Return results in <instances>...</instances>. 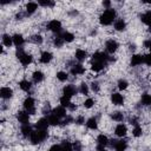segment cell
Segmentation results:
<instances>
[{
    "mask_svg": "<svg viewBox=\"0 0 151 151\" xmlns=\"http://www.w3.org/2000/svg\"><path fill=\"white\" fill-rule=\"evenodd\" d=\"M116 17H117V12L113 9V8H109V9H105L100 17H99V21L101 25L104 26H109L111 25L112 22L116 21Z\"/></svg>",
    "mask_w": 151,
    "mask_h": 151,
    "instance_id": "obj_1",
    "label": "cell"
},
{
    "mask_svg": "<svg viewBox=\"0 0 151 151\" xmlns=\"http://www.w3.org/2000/svg\"><path fill=\"white\" fill-rule=\"evenodd\" d=\"M47 138V130H34L29 137V140L33 145L42 143Z\"/></svg>",
    "mask_w": 151,
    "mask_h": 151,
    "instance_id": "obj_2",
    "label": "cell"
},
{
    "mask_svg": "<svg viewBox=\"0 0 151 151\" xmlns=\"http://www.w3.org/2000/svg\"><path fill=\"white\" fill-rule=\"evenodd\" d=\"M17 58H18V60L21 63V65H24V66L29 65V64L32 63V60H33L32 55L28 54V53H26V52L22 51L21 48L17 51Z\"/></svg>",
    "mask_w": 151,
    "mask_h": 151,
    "instance_id": "obj_3",
    "label": "cell"
},
{
    "mask_svg": "<svg viewBox=\"0 0 151 151\" xmlns=\"http://www.w3.org/2000/svg\"><path fill=\"white\" fill-rule=\"evenodd\" d=\"M24 109L29 114H34L35 113V101H34V99L32 97H27L24 100Z\"/></svg>",
    "mask_w": 151,
    "mask_h": 151,
    "instance_id": "obj_4",
    "label": "cell"
},
{
    "mask_svg": "<svg viewBox=\"0 0 151 151\" xmlns=\"http://www.w3.org/2000/svg\"><path fill=\"white\" fill-rule=\"evenodd\" d=\"M61 22L59 21V20H51V21H48V24H47V29L48 31H51V32H54V33H60V31H61Z\"/></svg>",
    "mask_w": 151,
    "mask_h": 151,
    "instance_id": "obj_5",
    "label": "cell"
},
{
    "mask_svg": "<svg viewBox=\"0 0 151 151\" xmlns=\"http://www.w3.org/2000/svg\"><path fill=\"white\" fill-rule=\"evenodd\" d=\"M29 113H27L26 111H19L17 113V118H18V122L21 124V125H27L29 124Z\"/></svg>",
    "mask_w": 151,
    "mask_h": 151,
    "instance_id": "obj_6",
    "label": "cell"
},
{
    "mask_svg": "<svg viewBox=\"0 0 151 151\" xmlns=\"http://www.w3.org/2000/svg\"><path fill=\"white\" fill-rule=\"evenodd\" d=\"M118 47H119L118 42L116 40H113V39H110V40H107L105 42V50H106L107 53H114L118 50Z\"/></svg>",
    "mask_w": 151,
    "mask_h": 151,
    "instance_id": "obj_7",
    "label": "cell"
},
{
    "mask_svg": "<svg viewBox=\"0 0 151 151\" xmlns=\"http://www.w3.org/2000/svg\"><path fill=\"white\" fill-rule=\"evenodd\" d=\"M92 60H94V61H100V63H103V64H106V61L109 60V55H107V53H105V52H96V53H93V55H92Z\"/></svg>",
    "mask_w": 151,
    "mask_h": 151,
    "instance_id": "obj_8",
    "label": "cell"
},
{
    "mask_svg": "<svg viewBox=\"0 0 151 151\" xmlns=\"http://www.w3.org/2000/svg\"><path fill=\"white\" fill-rule=\"evenodd\" d=\"M76 92H77V90L73 85H66L63 88V96L66 97V98H70V99L76 94Z\"/></svg>",
    "mask_w": 151,
    "mask_h": 151,
    "instance_id": "obj_9",
    "label": "cell"
},
{
    "mask_svg": "<svg viewBox=\"0 0 151 151\" xmlns=\"http://www.w3.org/2000/svg\"><path fill=\"white\" fill-rule=\"evenodd\" d=\"M111 101H112L113 105L120 106V105L124 104V97H123L120 93H118V92L112 93V94H111Z\"/></svg>",
    "mask_w": 151,
    "mask_h": 151,
    "instance_id": "obj_10",
    "label": "cell"
},
{
    "mask_svg": "<svg viewBox=\"0 0 151 151\" xmlns=\"http://www.w3.org/2000/svg\"><path fill=\"white\" fill-rule=\"evenodd\" d=\"M114 133H116V136H118V137H125L126 136V133H127V127H126V125L125 124H118L116 127H114Z\"/></svg>",
    "mask_w": 151,
    "mask_h": 151,
    "instance_id": "obj_11",
    "label": "cell"
},
{
    "mask_svg": "<svg viewBox=\"0 0 151 151\" xmlns=\"http://www.w3.org/2000/svg\"><path fill=\"white\" fill-rule=\"evenodd\" d=\"M0 96L2 99H9L13 97V90L11 87H7V86H4L1 87L0 90Z\"/></svg>",
    "mask_w": 151,
    "mask_h": 151,
    "instance_id": "obj_12",
    "label": "cell"
},
{
    "mask_svg": "<svg viewBox=\"0 0 151 151\" xmlns=\"http://www.w3.org/2000/svg\"><path fill=\"white\" fill-rule=\"evenodd\" d=\"M71 73L73 76H81L85 73V67L81 65V64H77V65H73L72 68H71Z\"/></svg>",
    "mask_w": 151,
    "mask_h": 151,
    "instance_id": "obj_13",
    "label": "cell"
},
{
    "mask_svg": "<svg viewBox=\"0 0 151 151\" xmlns=\"http://www.w3.org/2000/svg\"><path fill=\"white\" fill-rule=\"evenodd\" d=\"M52 113L53 114H55L58 118H65L66 117V109L65 107H63L61 105H59V106H57V107H54L53 110H52Z\"/></svg>",
    "mask_w": 151,
    "mask_h": 151,
    "instance_id": "obj_14",
    "label": "cell"
},
{
    "mask_svg": "<svg viewBox=\"0 0 151 151\" xmlns=\"http://www.w3.org/2000/svg\"><path fill=\"white\" fill-rule=\"evenodd\" d=\"M113 147L116 151H125L127 149V143L125 140H113Z\"/></svg>",
    "mask_w": 151,
    "mask_h": 151,
    "instance_id": "obj_15",
    "label": "cell"
},
{
    "mask_svg": "<svg viewBox=\"0 0 151 151\" xmlns=\"http://www.w3.org/2000/svg\"><path fill=\"white\" fill-rule=\"evenodd\" d=\"M144 63V55L140 54H133L131 58V66H139Z\"/></svg>",
    "mask_w": 151,
    "mask_h": 151,
    "instance_id": "obj_16",
    "label": "cell"
},
{
    "mask_svg": "<svg viewBox=\"0 0 151 151\" xmlns=\"http://www.w3.org/2000/svg\"><path fill=\"white\" fill-rule=\"evenodd\" d=\"M113 27H114V29L118 31V32L124 31V29L126 28V22H125V20H123V19H116V21L113 22Z\"/></svg>",
    "mask_w": 151,
    "mask_h": 151,
    "instance_id": "obj_17",
    "label": "cell"
},
{
    "mask_svg": "<svg viewBox=\"0 0 151 151\" xmlns=\"http://www.w3.org/2000/svg\"><path fill=\"white\" fill-rule=\"evenodd\" d=\"M52 59H53V54L51 52H47V51L42 52L40 55V63L41 64H48V63H51Z\"/></svg>",
    "mask_w": 151,
    "mask_h": 151,
    "instance_id": "obj_18",
    "label": "cell"
},
{
    "mask_svg": "<svg viewBox=\"0 0 151 151\" xmlns=\"http://www.w3.org/2000/svg\"><path fill=\"white\" fill-rule=\"evenodd\" d=\"M48 126H50V124L47 122V118H40L35 124V129L37 130H47Z\"/></svg>",
    "mask_w": 151,
    "mask_h": 151,
    "instance_id": "obj_19",
    "label": "cell"
},
{
    "mask_svg": "<svg viewBox=\"0 0 151 151\" xmlns=\"http://www.w3.org/2000/svg\"><path fill=\"white\" fill-rule=\"evenodd\" d=\"M140 20L143 24H145L146 26L151 28V11H146L145 13H143L140 15Z\"/></svg>",
    "mask_w": 151,
    "mask_h": 151,
    "instance_id": "obj_20",
    "label": "cell"
},
{
    "mask_svg": "<svg viewBox=\"0 0 151 151\" xmlns=\"http://www.w3.org/2000/svg\"><path fill=\"white\" fill-rule=\"evenodd\" d=\"M13 37V45H15L17 47H21L22 45H24V42H25V39H24V37L21 35V34H19V33H17V34H14V35H12Z\"/></svg>",
    "mask_w": 151,
    "mask_h": 151,
    "instance_id": "obj_21",
    "label": "cell"
},
{
    "mask_svg": "<svg viewBox=\"0 0 151 151\" xmlns=\"http://www.w3.org/2000/svg\"><path fill=\"white\" fill-rule=\"evenodd\" d=\"M32 132H33V129H32V126H31L29 124H27V125H21V134H22L25 138L31 137Z\"/></svg>",
    "mask_w": 151,
    "mask_h": 151,
    "instance_id": "obj_22",
    "label": "cell"
},
{
    "mask_svg": "<svg viewBox=\"0 0 151 151\" xmlns=\"http://www.w3.org/2000/svg\"><path fill=\"white\" fill-rule=\"evenodd\" d=\"M25 8H26V13H27V14H33V13L38 9V4H37V2H33V1L27 2Z\"/></svg>",
    "mask_w": 151,
    "mask_h": 151,
    "instance_id": "obj_23",
    "label": "cell"
},
{
    "mask_svg": "<svg viewBox=\"0 0 151 151\" xmlns=\"http://www.w3.org/2000/svg\"><path fill=\"white\" fill-rule=\"evenodd\" d=\"M47 122H48L50 125L55 126V125H59V124H60V118H58V117H57L55 114H53V113H50L48 117H47Z\"/></svg>",
    "mask_w": 151,
    "mask_h": 151,
    "instance_id": "obj_24",
    "label": "cell"
},
{
    "mask_svg": "<svg viewBox=\"0 0 151 151\" xmlns=\"http://www.w3.org/2000/svg\"><path fill=\"white\" fill-rule=\"evenodd\" d=\"M74 57H76V59H77V60H79V61H83L84 59H86V57H87V52H86L85 50L78 48V50L76 51V54H74Z\"/></svg>",
    "mask_w": 151,
    "mask_h": 151,
    "instance_id": "obj_25",
    "label": "cell"
},
{
    "mask_svg": "<svg viewBox=\"0 0 151 151\" xmlns=\"http://www.w3.org/2000/svg\"><path fill=\"white\" fill-rule=\"evenodd\" d=\"M32 78H33V81L38 84V83H41L44 80L45 76H44V73L41 71H34L33 74H32Z\"/></svg>",
    "mask_w": 151,
    "mask_h": 151,
    "instance_id": "obj_26",
    "label": "cell"
},
{
    "mask_svg": "<svg viewBox=\"0 0 151 151\" xmlns=\"http://www.w3.org/2000/svg\"><path fill=\"white\" fill-rule=\"evenodd\" d=\"M2 45L4 46H7V47H11L13 45V37H11L9 34H2Z\"/></svg>",
    "mask_w": 151,
    "mask_h": 151,
    "instance_id": "obj_27",
    "label": "cell"
},
{
    "mask_svg": "<svg viewBox=\"0 0 151 151\" xmlns=\"http://www.w3.org/2000/svg\"><path fill=\"white\" fill-rule=\"evenodd\" d=\"M104 66H105V64H103V63H100V61H94V60H92V63H91V70L94 71V72L101 71V70L104 68Z\"/></svg>",
    "mask_w": 151,
    "mask_h": 151,
    "instance_id": "obj_28",
    "label": "cell"
},
{
    "mask_svg": "<svg viewBox=\"0 0 151 151\" xmlns=\"http://www.w3.org/2000/svg\"><path fill=\"white\" fill-rule=\"evenodd\" d=\"M97 144H98V146H106L107 144H109V138L105 136V134H99L98 137H97Z\"/></svg>",
    "mask_w": 151,
    "mask_h": 151,
    "instance_id": "obj_29",
    "label": "cell"
},
{
    "mask_svg": "<svg viewBox=\"0 0 151 151\" xmlns=\"http://www.w3.org/2000/svg\"><path fill=\"white\" fill-rule=\"evenodd\" d=\"M19 86H20V88L22 90V91H25V92H28L31 88H32V84H31V81H28V80H21L20 83H19Z\"/></svg>",
    "mask_w": 151,
    "mask_h": 151,
    "instance_id": "obj_30",
    "label": "cell"
},
{
    "mask_svg": "<svg viewBox=\"0 0 151 151\" xmlns=\"http://www.w3.org/2000/svg\"><path fill=\"white\" fill-rule=\"evenodd\" d=\"M59 101H60V105L63 106V107H65V109H71L72 107V103H71V99L70 98H66V97H61L60 99H59Z\"/></svg>",
    "mask_w": 151,
    "mask_h": 151,
    "instance_id": "obj_31",
    "label": "cell"
},
{
    "mask_svg": "<svg viewBox=\"0 0 151 151\" xmlns=\"http://www.w3.org/2000/svg\"><path fill=\"white\" fill-rule=\"evenodd\" d=\"M86 126H87L90 130H97V127H98L97 119H96V118H88V119L86 120Z\"/></svg>",
    "mask_w": 151,
    "mask_h": 151,
    "instance_id": "obj_32",
    "label": "cell"
},
{
    "mask_svg": "<svg viewBox=\"0 0 151 151\" xmlns=\"http://www.w3.org/2000/svg\"><path fill=\"white\" fill-rule=\"evenodd\" d=\"M140 100H142V104H143V105H145V106H150V105H151V94H149V93H144V94H142Z\"/></svg>",
    "mask_w": 151,
    "mask_h": 151,
    "instance_id": "obj_33",
    "label": "cell"
},
{
    "mask_svg": "<svg viewBox=\"0 0 151 151\" xmlns=\"http://www.w3.org/2000/svg\"><path fill=\"white\" fill-rule=\"evenodd\" d=\"M61 37H63V39H64L65 42H72L74 40V35L71 32H64L61 34Z\"/></svg>",
    "mask_w": 151,
    "mask_h": 151,
    "instance_id": "obj_34",
    "label": "cell"
},
{
    "mask_svg": "<svg viewBox=\"0 0 151 151\" xmlns=\"http://www.w3.org/2000/svg\"><path fill=\"white\" fill-rule=\"evenodd\" d=\"M111 118H112L114 122H123V119H124V114H123V112L116 111V112H113V113L111 114Z\"/></svg>",
    "mask_w": 151,
    "mask_h": 151,
    "instance_id": "obj_35",
    "label": "cell"
},
{
    "mask_svg": "<svg viewBox=\"0 0 151 151\" xmlns=\"http://www.w3.org/2000/svg\"><path fill=\"white\" fill-rule=\"evenodd\" d=\"M67 78H68V74H67L66 72H64V71L57 72V79H58L59 81H66Z\"/></svg>",
    "mask_w": 151,
    "mask_h": 151,
    "instance_id": "obj_36",
    "label": "cell"
},
{
    "mask_svg": "<svg viewBox=\"0 0 151 151\" xmlns=\"http://www.w3.org/2000/svg\"><path fill=\"white\" fill-rule=\"evenodd\" d=\"M61 145V151H73V145L70 142H64Z\"/></svg>",
    "mask_w": 151,
    "mask_h": 151,
    "instance_id": "obj_37",
    "label": "cell"
},
{
    "mask_svg": "<svg viewBox=\"0 0 151 151\" xmlns=\"http://www.w3.org/2000/svg\"><path fill=\"white\" fill-rule=\"evenodd\" d=\"M64 42H65V41H64L61 34H60V35H57V37L54 38V46H55V47H61Z\"/></svg>",
    "mask_w": 151,
    "mask_h": 151,
    "instance_id": "obj_38",
    "label": "cell"
},
{
    "mask_svg": "<svg viewBox=\"0 0 151 151\" xmlns=\"http://www.w3.org/2000/svg\"><path fill=\"white\" fill-rule=\"evenodd\" d=\"M129 87V83H127V80H125V79H120L119 81H118V88L119 90H126Z\"/></svg>",
    "mask_w": 151,
    "mask_h": 151,
    "instance_id": "obj_39",
    "label": "cell"
},
{
    "mask_svg": "<svg viewBox=\"0 0 151 151\" xmlns=\"http://www.w3.org/2000/svg\"><path fill=\"white\" fill-rule=\"evenodd\" d=\"M88 91H90L88 85L85 84V83H81V84H80V87H79V92H80L81 94H88Z\"/></svg>",
    "mask_w": 151,
    "mask_h": 151,
    "instance_id": "obj_40",
    "label": "cell"
},
{
    "mask_svg": "<svg viewBox=\"0 0 151 151\" xmlns=\"http://www.w3.org/2000/svg\"><path fill=\"white\" fill-rule=\"evenodd\" d=\"M142 133H143L142 127H140L139 125H136V126L133 127V130H132V134H133L134 137H140V136H142Z\"/></svg>",
    "mask_w": 151,
    "mask_h": 151,
    "instance_id": "obj_41",
    "label": "cell"
},
{
    "mask_svg": "<svg viewBox=\"0 0 151 151\" xmlns=\"http://www.w3.org/2000/svg\"><path fill=\"white\" fill-rule=\"evenodd\" d=\"M38 5H40V6H44V7H53L54 6V2L53 1H44V0H40L39 2H38Z\"/></svg>",
    "mask_w": 151,
    "mask_h": 151,
    "instance_id": "obj_42",
    "label": "cell"
},
{
    "mask_svg": "<svg viewBox=\"0 0 151 151\" xmlns=\"http://www.w3.org/2000/svg\"><path fill=\"white\" fill-rule=\"evenodd\" d=\"M93 105H94V100H93L92 98H87V99L84 101V106H85L86 109H91Z\"/></svg>",
    "mask_w": 151,
    "mask_h": 151,
    "instance_id": "obj_43",
    "label": "cell"
},
{
    "mask_svg": "<svg viewBox=\"0 0 151 151\" xmlns=\"http://www.w3.org/2000/svg\"><path fill=\"white\" fill-rule=\"evenodd\" d=\"M32 41L35 42V44H41L42 42V37L40 34H35L32 37Z\"/></svg>",
    "mask_w": 151,
    "mask_h": 151,
    "instance_id": "obj_44",
    "label": "cell"
},
{
    "mask_svg": "<svg viewBox=\"0 0 151 151\" xmlns=\"http://www.w3.org/2000/svg\"><path fill=\"white\" fill-rule=\"evenodd\" d=\"M72 145H73V151H81V143L79 140H76Z\"/></svg>",
    "mask_w": 151,
    "mask_h": 151,
    "instance_id": "obj_45",
    "label": "cell"
},
{
    "mask_svg": "<svg viewBox=\"0 0 151 151\" xmlns=\"http://www.w3.org/2000/svg\"><path fill=\"white\" fill-rule=\"evenodd\" d=\"M144 63L147 66H151V53H147V54L144 55Z\"/></svg>",
    "mask_w": 151,
    "mask_h": 151,
    "instance_id": "obj_46",
    "label": "cell"
},
{
    "mask_svg": "<svg viewBox=\"0 0 151 151\" xmlns=\"http://www.w3.org/2000/svg\"><path fill=\"white\" fill-rule=\"evenodd\" d=\"M48 151H61V145L60 144H53Z\"/></svg>",
    "mask_w": 151,
    "mask_h": 151,
    "instance_id": "obj_47",
    "label": "cell"
},
{
    "mask_svg": "<svg viewBox=\"0 0 151 151\" xmlns=\"http://www.w3.org/2000/svg\"><path fill=\"white\" fill-rule=\"evenodd\" d=\"M91 88L94 91V92H97V91H99V84L97 83V81H93L92 84H91Z\"/></svg>",
    "mask_w": 151,
    "mask_h": 151,
    "instance_id": "obj_48",
    "label": "cell"
},
{
    "mask_svg": "<svg viewBox=\"0 0 151 151\" xmlns=\"http://www.w3.org/2000/svg\"><path fill=\"white\" fill-rule=\"evenodd\" d=\"M76 123H77L78 125H81V124H84V123H85V119H84V117H83V116H79V117H77V118H76Z\"/></svg>",
    "mask_w": 151,
    "mask_h": 151,
    "instance_id": "obj_49",
    "label": "cell"
},
{
    "mask_svg": "<svg viewBox=\"0 0 151 151\" xmlns=\"http://www.w3.org/2000/svg\"><path fill=\"white\" fill-rule=\"evenodd\" d=\"M144 46L147 48V50H151V39H147L144 41Z\"/></svg>",
    "mask_w": 151,
    "mask_h": 151,
    "instance_id": "obj_50",
    "label": "cell"
},
{
    "mask_svg": "<svg viewBox=\"0 0 151 151\" xmlns=\"http://www.w3.org/2000/svg\"><path fill=\"white\" fill-rule=\"evenodd\" d=\"M71 122H72V118H71V117H68V116H67V117H66V118H65V120H64V122H63V123H64V124H70V123H71Z\"/></svg>",
    "mask_w": 151,
    "mask_h": 151,
    "instance_id": "obj_51",
    "label": "cell"
},
{
    "mask_svg": "<svg viewBox=\"0 0 151 151\" xmlns=\"http://www.w3.org/2000/svg\"><path fill=\"white\" fill-rule=\"evenodd\" d=\"M103 5H104V6L106 7V9L111 8V7H110V5H111V2H110V1H104V2H103Z\"/></svg>",
    "mask_w": 151,
    "mask_h": 151,
    "instance_id": "obj_52",
    "label": "cell"
},
{
    "mask_svg": "<svg viewBox=\"0 0 151 151\" xmlns=\"http://www.w3.org/2000/svg\"><path fill=\"white\" fill-rule=\"evenodd\" d=\"M98 151H107V150H105L103 146H98Z\"/></svg>",
    "mask_w": 151,
    "mask_h": 151,
    "instance_id": "obj_53",
    "label": "cell"
}]
</instances>
